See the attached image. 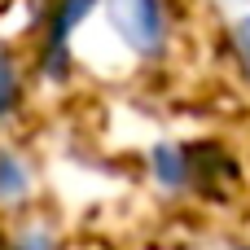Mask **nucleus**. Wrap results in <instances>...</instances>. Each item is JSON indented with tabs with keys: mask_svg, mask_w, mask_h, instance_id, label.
I'll list each match as a JSON object with an SVG mask.
<instances>
[{
	"mask_svg": "<svg viewBox=\"0 0 250 250\" xmlns=\"http://www.w3.org/2000/svg\"><path fill=\"white\" fill-rule=\"evenodd\" d=\"M110 22L136 53H158V44H163V4L158 0H110Z\"/></svg>",
	"mask_w": 250,
	"mask_h": 250,
	"instance_id": "f257e3e1",
	"label": "nucleus"
},
{
	"mask_svg": "<svg viewBox=\"0 0 250 250\" xmlns=\"http://www.w3.org/2000/svg\"><path fill=\"white\" fill-rule=\"evenodd\" d=\"M92 9V0H62V9H57V18H53V57H62V44H66V35L79 26V18Z\"/></svg>",
	"mask_w": 250,
	"mask_h": 250,
	"instance_id": "f03ea898",
	"label": "nucleus"
},
{
	"mask_svg": "<svg viewBox=\"0 0 250 250\" xmlns=\"http://www.w3.org/2000/svg\"><path fill=\"white\" fill-rule=\"evenodd\" d=\"M9 101H13V66L0 57V110H4Z\"/></svg>",
	"mask_w": 250,
	"mask_h": 250,
	"instance_id": "7ed1b4c3",
	"label": "nucleus"
},
{
	"mask_svg": "<svg viewBox=\"0 0 250 250\" xmlns=\"http://www.w3.org/2000/svg\"><path fill=\"white\" fill-rule=\"evenodd\" d=\"M18 250H53V246H48V237H44V233H31V237H26Z\"/></svg>",
	"mask_w": 250,
	"mask_h": 250,
	"instance_id": "20e7f679",
	"label": "nucleus"
},
{
	"mask_svg": "<svg viewBox=\"0 0 250 250\" xmlns=\"http://www.w3.org/2000/svg\"><path fill=\"white\" fill-rule=\"evenodd\" d=\"M237 44H242V57L250 62V18L242 22V26H237Z\"/></svg>",
	"mask_w": 250,
	"mask_h": 250,
	"instance_id": "39448f33",
	"label": "nucleus"
}]
</instances>
